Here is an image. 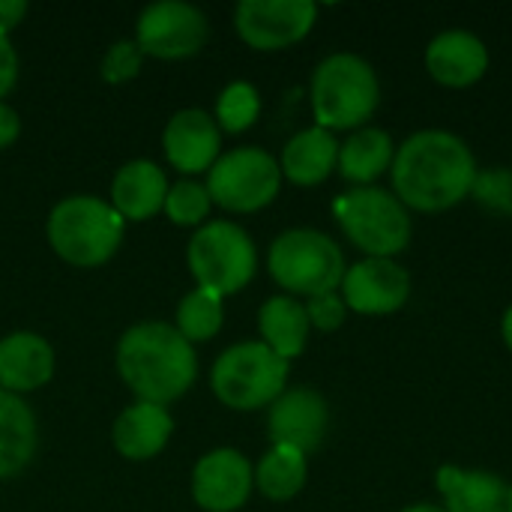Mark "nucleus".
Listing matches in <instances>:
<instances>
[{"label": "nucleus", "instance_id": "f257e3e1", "mask_svg": "<svg viewBox=\"0 0 512 512\" xmlns=\"http://www.w3.org/2000/svg\"><path fill=\"white\" fill-rule=\"evenodd\" d=\"M393 195L420 213H444L462 204L480 177L474 150L447 129H420L405 138L390 165Z\"/></svg>", "mask_w": 512, "mask_h": 512}, {"label": "nucleus", "instance_id": "f03ea898", "mask_svg": "<svg viewBox=\"0 0 512 512\" xmlns=\"http://www.w3.org/2000/svg\"><path fill=\"white\" fill-rule=\"evenodd\" d=\"M117 372L138 402L165 408L195 384L198 357L177 327L165 321H144L120 336Z\"/></svg>", "mask_w": 512, "mask_h": 512}, {"label": "nucleus", "instance_id": "7ed1b4c3", "mask_svg": "<svg viewBox=\"0 0 512 512\" xmlns=\"http://www.w3.org/2000/svg\"><path fill=\"white\" fill-rule=\"evenodd\" d=\"M381 84L372 63L351 51H336L324 57L312 72V114L315 126L336 129H363L366 120L378 111Z\"/></svg>", "mask_w": 512, "mask_h": 512}, {"label": "nucleus", "instance_id": "20e7f679", "mask_svg": "<svg viewBox=\"0 0 512 512\" xmlns=\"http://www.w3.org/2000/svg\"><path fill=\"white\" fill-rule=\"evenodd\" d=\"M126 219L102 198H63L48 216V243L72 267H102L123 243Z\"/></svg>", "mask_w": 512, "mask_h": 512}, {"label": "nucleus", "instance_id": "39448f33", "mask_svg": "<svg viewBox=\"0 0 512 512\" xmlns=\"http://www.w3.org/2000/svg\"><path fill=\"white\" fill-rule=\"evenodd\" d=\"M267 270L279 288L297 297L330 294L345 279V255L333 237L315 228H291L279 234L267 252Z\"/></svg>", "mask_w": 512, "mask_h": 512}, {"label": "nucleus", "instance_id": "423d86ee", "mask_svg": "<svg viewBox=\"0 0 512 512\" xmlns=\"http://www.w3.org/2000/svg\"><path fill=\"white\" fill-rule=\"evenodd\" d=\"M288 372L291 363L264 342H240L219 354L210 372V387L225 408L258 411L285 393Z\"/></svg>", "mask_w": 512, "mask_h": 512}, {"label": "nucleus", "instance_id": "0eeeda50", "mask_svg": "<svg viewBox=\"0 0 512 512\" xmlns=\"http://www.w3.org/2000/svg\"><path fill=\"white\" fill-rule=\"evenodd\" d=\"M345 237L369 258H393L411 243L408 207L381 186H357L333 204Z\"/></svg>", "mask_w": 512, "mask_h": 512}, {"label": "nucleus", "instance_id": "6e6552de", "mask_svg": "<svg viewBox=\"0 0 512 512\" xmlns=\"http://www.w3.org/2000/svg\"><path fill=\"white\" fill-rule=\"evenodd\" d=\"M186 261L198 288L213 291L219 297L243 291L258 270V252L252 237L228 219L204 222L189 240Z\"/></svg>", "mask_w": 512, "mask_h": 512}, {"label": "nucleus", "instance_id": "1a4fd4ad", "mask_svg": "<svg viewBox=\"0 0 512 512\" xmlns=\"http://www.w3.org/2000/svg\"><path fill=\"white\" fill-rule=\"evenodd\" d=\"M207 192L213 204L231 213L264 210L282 189L279 162L261 147H237L222 153L207 171Z\"/></svg>", "mask_w": 512, "mask_h": 512}, {"label": "nucleus", "instance_id": "9d476101", "mask_svg": "<svg viewBox=\"0 0 512 512\" xmlns=\"http://www.w3.org/2000/svg\"><path fill=\"white\" fill-rule=\"evenodd\" d=\"M210 36L207 15L183 0H159L144 6L135 24V42L159 60H183L204 48Z\"/></svg>", "mask_w": 512, "mask_h": 512}, {"label": "nucleus", "instance_id": "9b49d317", "mask_svg": "<svg viewBox=\"0 0 512 512\" xmlns=\"http://www.w3.org/2000/svg\"><path fill=\"white\" fill-rule=\"evenodd\" d=\"M315 18L312 0H243L234 9V27L255 51H279L306 39Z\"/></svg>", "mask_w": 512, "mask_h": 512}, {"label": "nucleus", "instance_id": "f8f14e48", "mask_svg": "<svg viewBox=\"0 0 512 512\" xmlns=\"http://www.w3.org/2000/svg\"><path fill=\"white\" fill-rule=\"evenodd\" d=\"M342 300L357 315H393L411 297V276L393 258H363L345 270Z\"/></svg>", "mask_w": 512, "mask_h": 512}, {"label": "nucleus", "instance_id": "ddd939ff", "mask_svg": "<svg viewBox=\"0 0 512 512\" xmlns=\"http://www.w3.org/2000/svg\"><path fill=\"white\" fill-rule=\"evenodd\" d=\"M255 486V471L240 450L219 447L198 459L192 471V498L207 512L240 510Z\"/></svg>", "mask_w": 512, "mask_h": 512}, {"label": "nucleus", "instance_id": "4468645a", "mask_svg": "<svg viewBox=\"0 0 512 512\" xmlns=\"http://www.w3.org/2000/svg\"><path fill=\"white\" fill-rule=\"evenodd\" d=\"M330 408L321 393L309 387L285 390L267 414V432L276 447H294L303 456L315 453L327 435Z\"/></svg>", "mask_w": 512, "mask_h": 512}, {"label": "nucleus", "instance_id": "2eb2a0df", "mask_svg": "<svg viewBox=\"0 0 512 512\" xmlns=\"http://www.w3.org/2000/svg\"><path fill=\"white\" fill-rule=\"evenodd\" d=\"M162 150L171 168H177L180 174L210 171L213 162L222 156V129L216 126L213 114L201 108H183L168 120L162 132Z\"/></svg>", "mask_w": 512, "mask_h": 512}, {"label": "nucleus", "instance_id": "dca6fc26", "mask_svg": "<svg viewBox=\"0 0 512 512\" xmlns=\"http://www.w3.org/2000/svg\"><path fill=\"white\" fill-rule=\"evenodd\" d=\"M426 69L444 87H471L489 72V48L471 30H444L426 45Z\"/></svg>", "mask_w": 512, "mask_h": 512}, {"label": "nucleus", "instance_id": "f3484780", "mask_svg": "<svg viewBox=\"0 0 512 512\" xmlns=\"http://www.w3.org/2000/svg\"><path fill=\"white\" fill-rule=\"evenodd\" d=\"M54 375V348L30 330H15L0 339V390L33 393Z\"/></svg>", "mask_w": 512, "mask_h": 512}, {"label": "nucleus", "instance_id": "a211bd4d", "mask_svg": "<svg viewBox=\"0 0 512 512\" xmlns=\"http://www.w3.org/2000/svg\"><path fill=\"white\" fill-rule=\"evenodd\" d=\"M165 195H168L165 171L150 159H132L114 174L108 204L123 219L144 222V219H153L165 207Z\"/></svg>", "mask_w": 512, "mask_h": 512}, {"label": "nucleus", "instance_id": "6ab92c4d", "mask_svg": "<svg viewBox=\"0 0 512 512\" xmlns=\"http://www.w3.org/2000/svg\"><path fill=\"white\" fill-rule=\"evenodd\" d=\"M171 432H174V420L168 408L153 402H135L114 420L111 444L123 459L147 462L165 450Z\"/></svg>", "mask_w": 512, "mask_h": 512}, {"label": "nucleus", "instance_id": "aec40b11", "mask_svg": "<svg viewBox=\"0 0 512 512\" xmlns=\"http://www.w3.org/2000/svg\"><path fill=\"white\" fill-rule=\"evenodd\" d=\"M435 480L447 512H507L510 486L492 471H465L456 465H444Z\"/></svg>", "mask_w": 512, "mask_h": 512}, {"label": "nucleus", "instance_id": "412c9836", "mask_svg": "<svg viewBox=\"0 0 512 512\" xmlns=\"http://www.w3.org/2000/svg\"><path fill=\"white\" fill-rule=\"evenodd\" d=\"M339 165V141L333 132L321 126H309L297 132L279 159L282 177H288L297 186H318L324 183Z\"/></svg>", "mask_w": 512, "mask_h": 512}, {"label": "nucleus", "instance_id": "4be33fe9", "mask_svg": "<svg viewBox=\"0 0 512 512\" xmlns=\"http://www.w3.org/2000/svg\"><path fill=\"white\" fill-rule=\"evenodd\" d=\"M258 330H261V342L276 351L282 360H294L306 351L309 345V315L306 306L288 294H276L270 297L261 312H258Z\"/></svg>", "mask_w": 512, "mask_h": 512}, {"label": "nucleus", "instance_id": "5701e85b", "mask_svg": "<svg viewBox=\"0 0 512 512\" xmlns=\"http://www.w3.org/2000/svg\"><path fill=\"white\" fill-rule=\"evenodd\" d=\"M36 441L39 435L30 405L15 393L0 390V480H9L30 465Z\"/></svg>", "mask_w": 512, "mask_h": 512}, {"label": "nucleus", "instance_id": "b1692460", "mask_svg": "<svg viewBox=\"0 0 512 512\" xmlns=\"http://www.w3.org/2000/svg\"><path fill=\"white\" fill-rule=\"evenodd\" d=\"M396 156V144L390 138V132L375 129V126H363L357 132L348 135V141L339 144V174L348 183L357 186H372V180H378L384 171H390Z\"/></svg>", "mask_w": 512, "mask_h": 512}, {"label": "nucleus", "instance_id": "393cba45", "mask_svg": "<svg viewBox=\"0 0 512 512\" xmlns=\"http://www.w3.org/2000/svg\"><path fill=\"white\" fill-rule=\"evenodd\" d=\"M309 477V462L294 447H270L255 468V486L264 498L282 504L303 492Z\"/></svg>", "mask_w": 512, "mask_h": 512}, {"label": "nucleus", "instance_id": "a878e982", "mask_svg": "<svg viewBox=\"0 0 512 512\" xmlns=\"http://www.w3.org/2000/svg\"><path fill=\"white\" fill-rule=\"evenodd\" d=\"M225 297L213 294V291H204V288H195L189 291L180 306H177V333L195 345V342H207L213 339L219 330H222V321H225V306H222Z\"/></svg>", "mask_w": 512, "mask_h": 512}, {"label": "nucleus", "instance_id": "bb28decb", "mask_svg": "<svg viewBox=\"0 0 512 512\" xmlns=\"http://www.w3.org/2000/svg\"><path fill=\"white\" fill-rule=\"evenodd\" d=\"M261 114V93L249 81H231L216 99V126L222 132L240 135L255 126Z\"/></svg>", "mask_w": 512, "mask_h": 512}, {"label": "nucleus", "instance_id": "cd10ccee", "mask_svg": "<svg viewBox=\"0 0 512 512\" xmlns=\"http://www.w3.org/2000/svg\"><path fill=\"white\" fill-rule=\"evenodd\" d=\"M210 207H213V198H210L204 183H198V180H177L174 186H168L162 210L168 213V219L174 225L195 228V225H204V219L210 216Z\"/></svg>", "mask_w": 512, "mask_h": 512}, {"label": "nucleus", "instance_id": "c85d7f7f", "mask_svg": "<svg viewBox=\"0 0 512 512\" xmlns=\"http://www.w3.org/2000/svg\"><path fill=\"white\" fill-rule=\"evenodd\" d=\"M141 60H144V51L138 48V42L135 39H120L102 57V78L108 84L132 81L141 72Z\"/></svg>", "mask_w": 512, "mask_h": 512}, {"label": "nucleus", "instance_id": "c756f323", "mask_svg": "<svg viewBox=\"0 0 512 512\" xmlns=\"http://www.w3.org/2000/svg\"><path fill=\"white\" fill-rule=\"evenodd\" d=\"M306 315H309V324L321 333H333L345 324L348 318V306L342 300L339 291H330V294H318V297H309L306 303Z\"/></svg>", "mask_w": 512, "mask_h": 512}, {"label": "nucleus", "instance_id": "7c9ffc66", "mask_svg": "<svg viewBox=\"0 0 512 512\" xmlns=\"http://www.w3.org/2000/svg\"><path fill=\"white\" fill-rule=\"evenodd\" d=\"M501 180H504V171H495V174H489V177H477L471 195H477V198H480L486 207H492V210L512 213V174L507 177V186H501Z\"/></svg>", "mask_w": 512, "mask_h": 512}, {"label": "nucleus", "instance_id": "2f4dec72", "mask_svg": "<svg viewBox=\"0 0 512 512\" xmlns=\"http://www.w3.org/2000/svg\"><path fill=\"white\" fill-rule=\"evenodd\" d=\"M18 81V54L9 42V36H0V102Z\"/></svg>", "mask_w": 512, "mask_h": 512}, {"label": "nucleus", "instance_id": "473e14b6", "mask_svg": "<svg viewBox=\"0 0 512 512\" xmlns=\"http://www.w3.org/2000/svg\"><path fill=\"white\" fill-rule=\"evenodd\" d=\"M21 135V117L12 105L0 102V150L12 147Z\"/></svg>", "mask_w": 512, "mask_h": 512}, {"label": "nucleus", "instance_id": "72a5a7b5", "mask_svg": "<svg viewBox=\"0 0 512 512\" xmlns=\"http://www.w3.org/2000/svg\"><path fill=\"white\" fill-rule=\"evenodd\" d=\"M24 15H27L24 0H0V36H9V30L18 27Z\"/></svg>", "mask_w": 512, "mask_h": 512}, {"label": "nucleus", "instance_id": "f704fd0d", "mask_svg": "<svg viewBox=\"0 0 512 512\" xmlns=\"http://www.w3.org/2000/svg\"><path fill=\"white\" fill-rule=\"evenodd\" d=\"M501 336H504V342H507V348L512 351V306L504 312V321H501Z\"/></svg>", "mask_w": 512, "mask_h": 512}, {"label": "nucleus", "instance_id": "c9c22d12", "mask_svg": "<svg viewBox=\"0 0 512 512\" xmlns=\"http://www.w3.org/2000/svg\"><path fill=\"white\" fill-rule=\"evenodd\" d=\"M402 512H447L444 507H438V504H411V507H405Z\"/></svg>", "mask_w": 512, "mask_h": 512}, {"label": "nucleus", "instance_id": "e433bc0d", "mask_svg": "<svg viewBox=\"0 0 512 512\" xmlns=\"http://www.w3.org/2000/svg\"><path fill=\"white\" fill-rule=\"evenodd\" d=\"M507 512H512V486H510V498H507Z\"/></svg>", "mask_w": 512, "mask_h": 512}]
</instances>
